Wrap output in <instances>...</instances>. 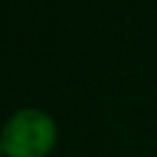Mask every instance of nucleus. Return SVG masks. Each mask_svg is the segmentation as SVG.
Returning <instances> with one entry per match:
<instances>
[{
  "label": "nucleus",
  "instance_id": "obj_2",
  "mask_svg": "<svg viewBox=\"0 0 157 157\" xmlns=\"http://www.w3.org/2000/svg\"><path fill=\"white\" fill-rule=\"evenodd\" d=\"M0 157H5V146H2V138H0Z\"/></svg>",
  "mask_w": 157,
  "mask_h": 157
},
{
  "label": "nucleus",
  "instance_id": "obj_1",
  "mask_svg": "<svg viewBox=\"0 0 157 157\" xmlns=\"http://www.w3.org/2000/svg\"><path fill=\"white\" fill-rule=\"evenodd\" d=\"M5 157H48L58 142V125L45 110L22 108L0 129Z\"/></svg>",
  "mask_w": 157,
  "mask_h": 157
}]
</instances>
